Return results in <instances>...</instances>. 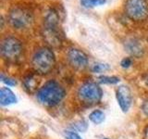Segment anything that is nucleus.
<instances>
[{
  "label": "nucleus",
  "instance_id": "nucleus-7",
  "mask_svg": "<svg viewBox=\"0 0 148 139\" xmlns=\"http://www.w3.org/2000/svg\"><path fill=\"white\" fill-rule=\"evenodd\" d=\"M80 99L86 104H95L102 97L101 88L95 83H85L80 87L78 92Z\"/></svg>",
  "mask_w": 148,
  "mask_h": 139
},
{
  "label": "nucleus",
  "instance_id": "nucleus-12",
  "mask_svg": "<svg viewBox=\"0 0 148 139\" xmlns=\"http://www.w3.org/2000/svg\"><path fill=\"white\" fill-rule=\"evenodd\" d=\"M16 101V96L10 89H8L7 87L1 88V91H0V102H1L2 105H10L15 103Z\"/></svg>",
  "mask_w": 148,
  "mask_h": 139
},
{
  "label": "nucleus",
  "instance_id": "nucleus-9",
  "mask_svg": "<svg viewBox=\"0 0 148 139\" xmlns=\"http://www.w3.org/2000/svg\"><path fill=\"white\" fill-rule=\"evenodd\" d=\"M117 100L119 105L124 112L129 110L132 105V93L130 88L125 85H120L117 89Z\"/></svg>",
  "mask_w": 148,
  "mask_h": 139
},
{
  "label": "nucleus",
  "instance_id": "nucleus-8",
  "mask_svg": "<svg viewBox=\"0 0 148 139\" xmlns=\"http://www.w3.org/2000/svg\"><path fill=\"white\" fill-rule=\"evenodd\" d=\"M68 61L73 68L77 70H82L87 67L88 57L83 51L78 48H71L67 54Z\"/></svg>",
  "mask_w": 148,
  "mask_h": 139
},
{
  "label": "nucleus",
  "instance_id": "nucleus-18",
  "mask_svg": "<svg viewBox=\"0 0 148 139\" xmlns=\"http://www.w3.org/2000/svg\"><path fill=\"white\" fill-rule=\"evenodd\" d=\"M1 78H2V81L5 83H7L8 85H16V81L14 80V79H12V78L6 77V76H4L3 74L1 75Z\"/></svg>",
  "mask_w": 148,
  "mask_h": 139
},
{
  "label": "nucleus",
  "instance_id": "nucleus-16",
  "mask_svg": "<svg viewBox=\"0 0 148 139\" xmlns=\"http://www.w3.org/2000/svg\"><path fill=\"white\" fill-rule=\"evenodd\" d=\"M119 79L114 76H101L99 78V83H109V85H114V83H119Z\"/></svg>",
  "mask_w": 148,
  "mask_h": 139
},
{
  "label": "nucleus",
  "instance_id": "nucleus-4",
  "mask_svg": "<svg viewBox=\"0 0 148 139\" xmlns=\"http://www.w3.org/2000/svg\"><path fill=\"white\" fill-rule=\"evenodd\" d=\"M0 52L4 60L8 63H17L23 55V45L21 42L13 36L4 38L0 45Z\"/></svg>",
  "mask_w": 148,
  "mask_h": 139
},
{
  "label": "nucleus",
  "instance_id": "nucleus-11",
  "mask_svg": "<svg viewBox=\"0 0 148 139\" xmlns=\"http://www.w3.org/2000/svg\"><path fill=\"white\" fill-rule=\"evenodd\" d=\"M38 74L31 73L24 78L23 80V86L24 89L28 93H34L36 91L37 87H38V78H37Z\"/></svg>",
  "mask_w": 148,
  "mask_h": 139
},
{
  "label": "nucleus",
  "instance_id": "nucleus-20",
  "mask_svg": "<svg viewBox=\"0 0 148 139\" xmlns=\"http://www.w3.org/2000/svg\"><path fill=\"white\" fill-rule=\"evenodd\" d=\"M132 65V59L130 58H125L121 61V66L123 68H129Z\"/></svg>",
  "mask_w": 148,
  "mask_h": 139
},
{
  "label": "nucleus",
  "instance_id": "nucleus-5",
  "mask_svg": "<svg viewBox=\"0 0 148 139\" xmlns=\"http://www.w3.org/2000/svg\"><path fill=\"white\" fill-rule=\"evenodd\" d=\"M8 22L14 29L24 30L32 25L34 21V13L29 8L15 6L8 12Z\"/></svg>",
  "mask_w": 148,
  "mask_h": 139
},
{
  "label": "nucleus",
  "instance_id": "nucleus-17",
  "mask_svg": "<svg viewBox=\"0 0 148 139\" xmlns=\"http://www.w3.org/2000/svg\"><path fill=\"white\" fill-rule=\"evenodd\" d=\"M73 127L77 129L78 131H85L86 128H87V124L85 122H83V120H81V122H78L77 123H75L73 125Z\"/></svg>",
  "mask_w": 148,
  "mask_h": 139
},
{
  "label": "nucleus",
  "instance_id": "nucleus-13",
  "mask_svg": "<svg viewBox=\"0 0 148 139\" xmlns=\"http://www.w3.org/2000/svg\"><path fill=\"white\" fill-rule=\"evenodd\" d=\"M90 120L95 124H100L104 122L105 120V114L101 110H95L90 114L89 116Z\"/></svg>",
  "mask_w": 148,
  "mask_h": 139
},
{
  "label": "nucleus",
  "instance_id": "nucleus-3",
  "mask_svg": "<svg viewBox=\"0 0 148 139\" xmlns=\"http://www.w3.org/2000/svg\"><path fill=\"white\" fill-rule=\"evenodd\" d=\"M65 96L64 88L55 81L47 82L37 93L38 100L45 106L58 105Z\"/></svg>",
  "mask_w": 148,
  "mask_h": 139
},
{
  "label": "nucleus",
  "instance_id": "nucleus-2",
  "mask_svg": "<svg viewBox=\"0 0 148 139\" xmlns=\"http://www.w3.org/2000/svg\"><path fill=\"white\" fill-rule=\"evenodd\" d=\"M32 68L39 75H45L53 71L56 65L55 54L50 47H41L34 53L32 59Z\"/></svg>",
  "mask_w": 148,
  "mask_h": 139
},
{
  "label": "nucleus",
  "instance_id": "nucleus-19",
  "mask_svg": "<svg viewBox=\"0 0 148 139\" xmlns=\"http://www.w3.org/2000/svg\"><path fill=\"white\" fill-rule=\"evenodd\" d=\"M65 136H66V139H82L78 133L74 132H67L65 133Z\"/></svg>",
  "mask_w": 148,
  "mask_h": 139
},
{
  "label": "nucleus",
  "instance_id": "nucleus-6",
  "mask_svg": "<svg viewBox=\"0 0 148 139\" xmlns=\"http://www.w3.org/2000/svg\"><path fill=\"white\" fill-rule=\"evenodd\" d=\"M124 11L130 20L134 21H145L148 19L147 0H126Z\"/></svg>",
  "mask_w": 148,
  "mask_h": 139
},
{
  "label": "nucleus",
  "instance_id": "nucleus-15",
  "mask_svg": "<svg viewBox=\"0 0 148 139\" xmlns=\"http://www.w3.org/2000/svg\"><path fill=\"white\" fill-rule=\"evenodd\" d=\"M109 69V66L108 64H104V63H95L92 67V72H103L105 71H108Z\"/></svg>",
  "mask_w": 148,
  "mask_h": 139
},
{
  "label": "nucleus",
  "instance_id": "nucleus-21",
  "mask_svg": "<svg viewBox=\"0 0 148 139\" xmlns=\"http://www.w3.org/2000/svg\"><path fill=\"white\" fill-rule=\"evenodd\" d=\"M143 112H145V114L148 116V100H146L145 103H143Z\"/></svg>",
  "mask_w": 148,
  "mask_h": 139
},
{
  "label": "nucleus",
  "instance_id": "nucleus-10",
  "mask_svg": "<svg viewBox=\"0 0 148 139\" xmlns=\"http://www.w3.org/2000/svg\"><path fill=\"white\" fill-rule=\"evenodd\" d=\"M125 47H126L128 52L134 57H141L143 52L141 43L136 39L127 40L126 43H125Z\"/></svg>",
  "mask_w": 148,
  "mask_h": 139
},
{
  "label": "nucleus",
  "instance_id": "nucleus-14",
  "mask_svg": "<svg viewBox=\"0 0 148 139\" xmlns=\"http://www.w3.org/2000/svg\"><path fill=\"white\" fill-rule=\"evenodd\" d=\"M106 0H80L81 4L84 8H94L96 6H100L106 3Z\"/></svg>",
  "mask_w": 148,
  "mask_h": 139
},
{
  "label": "nucleus",
  "instance_id": "nucleus-1",
  "mask_svg": "<svg viewBox=\"0 0 148 139\" xmlns=\"http://www.w3.org/2000/svg\"><path fill=\"white\" fill-rule=\"evenodd\" d=\"M42 34L49 45L58 47L62 44L63 32L60 26V14L58 10L51 8L44 18Z\"/></svg>",
  "mask_w": 148,
  "mask_h": 139
}]
</instances>
